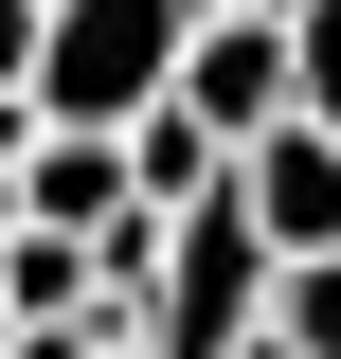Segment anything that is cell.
Here are the masks:
<instances>
[{
	"label": "cell",
	"instance_id": "6da1fadb",
	"mask_svg": "<svg viewBox=\"0 0 341 359\" xmlns=\"http://www.w3.org/2000/svg\"><path fill=\"white\" fill-rule=\"evenodd\" d=\"M198 18H215V0H54V72H36V108H54V126H144V108H180Z\"/></svg>",
	"mask_w": 341,
	"mask_h": 359
},
{
	"label": "cell",
	"instance_id": "7a4b0ae2",
	"mask_svg": "<svg viewBox=\"0 0 341 359\" xmlns=\"http://www.w3.org/2000/svg\"><path fill=\"white\" fill-rule=\"evenodd\" d=\"M180 90H198L234 144H269V126H305V36H288V18H234V0H215V18H198V72H180Z\"/></svg>",
	"mask_w": 341,
	"mask_h": 359
},
{
	"label": "cell",
	"instance_id": "3957f363",
	"mask_svg": "<svg viewBox=\"0 0 341 359\" xmlns=\"http://www.w3.org/2000/svg\"><path fill=\"white\" fill-rule=\"evenodd\" d=\"M18 198H36V233H72V252H108L126 216H162L144 162H126V126H54L36 162H18Z\"/></svg>",
	"mask_w": 341,
	"mask_h": 359
},
{
	"label": "cell",
	"instance_id": "277c9868",
	"mask_svg": "<svg viewBox=\"0 0 341 359\" xmlns=\"http://www.w3.org/2000/svg\"><path fill=\"white\" fill-rule=\"evenodd\" d=\"M252 216H269V252H341V126H269L252 144Z\"/></svg>",
	"mask_w": 341,
	"mask_h": 359
},
{
	"label": "cell",
	"instance_id": "5b68a950",
	"mask_svg": "<svg viewBox=\"0 0 341 359\" xmlns=\"http://www.w3.org/2000/svg\"><path fill=\"white\" fill-rule=\"evenodd\" d=\"M269 323H288V341H305V359H341V252H305V269H288V287H269Z\"/></svg>",
	"mask_w": 341,
	"mask_h": 359
},
{
	"label": "cell",
	"instance_id": "8992f818",
	"mask_svg": "<svg viewBox=\"0 0 341 359\" xmlns=\"http://www.w3.org/2000/svg\"><path fill=\"white\" fill-rule=\"evenodd\" d=\"M288 36H305V126H341V0H305Z\"/></svg>",
	"mask_w": 341,
	"mask_h": 359
}]
</instances>
